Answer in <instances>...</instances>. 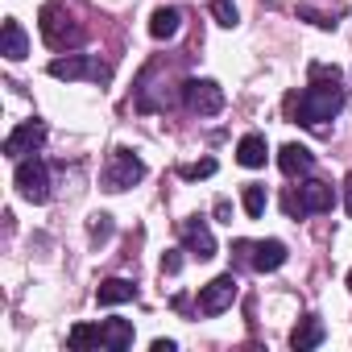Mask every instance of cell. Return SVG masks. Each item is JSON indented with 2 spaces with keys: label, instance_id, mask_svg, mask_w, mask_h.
<instances>
[{
  "label": "cell",
  "instance_id": "3957f363",
  "mask_svg": "<svg viewBox=\"0 0 352 352\" xmlns=\"http://www.w3.org/2000/svg\"><path fill=\"white\" fill-rule=\"evenodd\" d=\"M38 25H42V38H46L50 50H71V46L83 42V25L75 21V13L67 5H58V0L42 9V21Z\"/></svg>",
  "mask_w": 352,
  "mask_h": 352
},
{
  "label": "cell",
  "instance_id": "30bf717a",
  "mask_svg": "<svg viewBox=\"0 0 352 352\" xmlns=\"http://www.w3.org/2000/svg\"><path fill=\"white\" fill-rule=\"evenodd\" d=\"M179 236H183V245H187L191 257H199V261H212L216 257V236H212V228L199 216H187L179 224Z\"/></svg>",
  "mask_w": 352,
  "mask_h": 352
},
{
  "label": "cell",
  "instance_id": "52a82bcc",
  "mask_svg": "<svg viewBox=\"0 0 352 352\" xmlns=\"http://www.w3.org/2000/svg\"><path fill=\"white\" fill-rule=\"evenodd\" d=\"M183 104L199 116H216L224 108V87L216 79H187L183 83Z\"/></svg>",
  "mask_w": 352,
  "mask_h": 352
},
{
  "label": "cell",
  "instance_id": "6da1fadb",
  "mask_svg": "<svg viewBox=\"0 0 352 352\" xmlns=\"http://www.w3.org/2000/svg\"><path fill=\"white\" fill-rule=\"evenodd\" d=\"M340 108H344V75L340 67L327 63H311V87L302 96L298 91L286 96V116L307 129H323L331 116H340Z\"/></svg>",
  "mask_w": 352,
  "mask_h": 352
},
{
  "label": "cell",
  "instance_id": "83f0119b",
  "mask_svg": "<svg viewBox=\"0 0 352 352\" xmlns=\"http://www.w3.org/2000/svg\"><path fill=\"white\" fill-rule=\"evenodd\" d=\"M348 290H352V270H348Z\"/></svg>",
  "mask_w": 352,
  "mask_h": 352
},
{
  "label": "cell",
  "instance_id": "7a4b0ae2",
  "mask_svg": "<svg viewBox=\"0 0 352 352\" xmlns=\"http://www.w3.org/2000/svg\"><path fill=\"white\" fill-rule=\"evenodd\" d=\"M282 208H286L290 220H307V216H315V212H331V208H336V191H331V183L311 179V183H302V187H286Z\"/></svg>",
  "mask_w": 352,
  "mask_h": 352
},
{
  "label": "cell",
  "instance_id": "4fadbf2b",
  "mask_svg": "<svg viewBox=\"0 0 352 352\" xmlns=\"http://www.w3.org/2000/svg\"><path fill=\"white\" fill-rule=\"evenodd\" d=\"M137 298V286L129 282V278H108V282H100V290H96V302L100 307H120V302H133Z\"/></svg>",
  "mask_w": 352,
  "mask_h": 352
},
{
  "label": "cell",
  "instance_id": "d6986e66",
  "mask_svg": "<svg viewBox=\"0 0 352 352\" xmlns=\"http://www.w3.org/2000/svg\"><path fill=\"white\" fill-rule=\"evenodd\" d=\"M67 344L79 352V348H104V336H100V323H75Z\"/></svg>",
  "mask_w": 352,
  "mask_h": 352
},
{
  "label": "cell",
  "instance_id": "e0dca14e",
  "mask_svg": "<svg viewBox=\"0 0 352 352\" xmlns=\"http://www.w3.org/2000/svg\"><path fill=\"white\" fill-rule=\"evenodd\" d=\"M30 54V38H25V30H21V21H5V58L9 63H21Z\"/></svg>",
  "mask_w": 352,
  "mask_h": 352
},
{
  "label": "cell",
  "instance_id": "7402d4cb",
  "mask_svg": "<svg viewBox=\"0 0 352 352\" xmlns=\"http://www.w3.org/2000/svg\"><path fill=\"white\" fill-rule=\"evenodd\" d=\"M212 17H216L224 30H232V25H236V5H232V0H212Z\"/></svg>",
  "mask_w": 352,
  "mask_h": 352
},
{
  "label": "cell",
  "instance_id": "5b68a950",
  "mask_svg": "<svg viewBox=\"0 0 352 352\" xmlns=\"http://www.w3.org/2000/svg\"><path fill=\"white\" fill-rule=\"evenodd\" d=\"M145 179V162L133 153V149H112L108 153V166H104V191H112V195H120V191H129V187H137Z\"/></svg>",
  "mask_w": 352,
  "mask_h": 352
},
{
  "label": "cell",
  "instance_id": "603a6c76",
  "mask_svg": "<svg viewBox=\"0 0 352 352\" xmlns=\"http://www.w3.org/2000/svg\"><path fill=\"white\" fill-rule=\"evenodd\" d=\"M91 236H96V241H108V236H112V216H104V212L91 216Z\"/></svg>",
  "mask_w": 352,
  "mask_h": 352
},
{
  "label": "cell",
  "instance_id": "484cf974",
  "mask_svg": "<svg viewBox=\"0 0 352 352\" xmlns=\"http://www.w3.org/2000/svg\"><path fill=\"white\" fill-rule=\"evenodd\" d=\"M149 348H153V352H174V348H179V344H174V340H153Z\"/></svg>",
  "mask_w": 352,
  "mask_h": 352
},
{
  "label": "cell",
  "instance_id": "ffe728a7",
  "mask_svg": "<svg viewBox=\"0 0 352 352\" xmlns=\"http://www.w3.org/2000/svg\"><path fill=\"white\" fill-rule=\"evenodd\" d=\"M241 199H245V212H249V220H261V212H265V199H270V195H265V187H261V183H249Z\"/></svg>",
  "mask_w": 352,
  "mask_h": 352
},
{
  "label": "cell",
  "instance_id": "ac0fdd59",
  "mask_svg": "<svg viewBox=\"0 0 352 352\" xmlns=\"http://www.w3.org/2000/svg\"><path fill=\"white\" fill-rule=\"evenodd\" d=\"M179 25H183V13H179V9H157V13L149 17V34H153L157 42L174 38V34H179Z\"/></svg>",
  "mask_w": 352,
  "mask_h": 352
},
{
  "label": "cell",
  "instance_id": "4316f807",
  "mask_svg": "<svg viewBox=\"0 0 352 352\" xmlns=\"http://www.w3.org/2000/svg\"><path fill=\"white\" fill-rule=\"evenodd\" d=\"M344 208H348V216H352V174L344 179Z\"/></svg>",
  "mask_w": 352,
  "mask_h": 352
},
{
  "label": "cell",
  "instance_id": "44dd1931",
  "mask_svg": "<svg viewBox=\"0 0 352 352\" xmlns=\"http://www.w3.org/2000/svg\"><path fill=\"white\" fill-rule=\"evenodd\" d=\"M179 174L187 183H195V179H212L216 174V157H204V162H191V166H179Z\"/></svg>",
  "mask_w": 352,
  "mask_h": 352
},
{
  "label": "cell",
  "instance_id": "2e32d148",
  "mask_svg": "<svg viewBox=\"0 0 352 352\" xmlns=\"http://www.w3.org/2000/svg\"><path fill=\"white\" fill-rule=\"evenodd\" d=\"M100 336H104L108 352H124L133 344V323L129 319H108V323H100Z\"/></svg>",
  "mask_w": 352,
  "mask_h": 352
},
{
  "label": "cell",
  "instance_id": "ba28073f",
  "mask_svg": "<svg viewBox=\"0 0 352 352\" xmlns=\"http://www.w3.org/2000/svg\"><path fill=\"white\" fill-rule=\"evenodd\" d=\"M50 79H108V67L100 58H87V54H67V58H54L50 67Z\"/></svg>",
  "mask_w": 352,
  "mask_h": 352
},
{
  "label": "cell",
  "instance_id": "d4e9b609",
  "mask_svg": "<svg viewBox=\"0 0 352 352\" xmlns=\"http://www.w3.org/2000/svg\"><path fill=\"white\" fill-rule=\"evenodd\" d=\"M216 216H220L224 224H232V204H228V199H220V204H216Z\"/></svg>",
  "mask_w": 352,
  "mask_h": 352
},
{
  "label": "cell",
  "instance_id": "5bb4252c",
  "mask_svg": "<svg viewBox=\"0 0 352 352\" xmlns=\"http://www.w3.org/2000/svg\"><path fill=\"white\" fill-rule=\"evenodd\" d=\"M323 336H327V331H323V323H319L315 315H307V319H302V323H298V327L290 331V348H294V352L319 348V344H323Z\"/></svg>",
  "mask_w": 352,
  "mask_h": 352
},
{
  "label": "cell",
  "instance_id": "9a60e30c",
  "mask_svg": "<svg viewBox=\"0 0 352 352\" xmlns=\"http://www.w3.org/2000/svg\"><path fill=\"white\" fill-rule=\"evenodd\" d=\"M265 153H270V145H265L261 133H249V137H241V145H236V162L249 166V170L265 166Z\"/></svg>",
  "mask_w": 352,
  "mask_h": 352
},
{
  "label": "cell",
  "instance_id": "7c38bea8",
  "mask_svg": "<svg viewBox=\"0 0 352 352\" xmlns=\"http://www.w3.org/2000/svg\"><path fill=\"white\" fill-rule=\"evenodd\" d=\"M311 166H315V153L307 149V145H282L278 149V170L286 174V179H302V174H311Z\"/></svg>",
  "mask_w": 352,
  "mask_h": 352
},
{
  "label": "cell",
  "instance_id": "8992f818",
  "mask_svg": "<svg viewBox=\"0 0 352 352\" xmlns=\"http://www.w3.org/2000/svg\"><path fill=\"white\" fill-rule=\"evenodd\" d=\"M17 191H21V199H30V204H46V199H50V170H46L42 157H25V162L17 166Z\"/></svg>",
  "mask_w": 352,
  "mask_h": 352
},
{
  "label": "cell",
  "instance_id": "cb8c5ba5",
  "mask_svg": "<svg viewBox=\"0 0 352 352\" xmlns=\"http://www.w3.org/2000/svg\"><path fill=\"white\" fill-rule=\"evenodd\" d=\"M179 270H183V249L162 253V274H179Z\"/></svg>",
  "mask_w": 352,
  "mask_h": 352
},
{
  "label": "cell",
  "instance_id": "277c9868",
  "mask_svg": "<svg viewBox=\"0 0 352 352\" xmlns=\"http://www.w3.org/2000/svg\"><path fill=\"white\" fill-rule=\"evenodd\" d=\"M232 261L257 274H274L286 265V245L282 241H232Z\"/></svg>",
  "mask_w": 352,
  "mask_h": 352
},
{
  "label": "cell",
  "instance_id": "9c48e42d",
  "mask_svg": "<svg viewBox=\"0 0 352 352\" xmlns=\"http://www.w3.org/2000/svg\"><path fill=\"white\" fill-rule=\"evenodd\" d=\"M236 278L232 274H220V278H212L204 290H199V315H220V311H228L232 307V298H236Z\"/></svg>",
  "mask_w": 352,
  "mask_h": 352
},
{
  "label": "cell",
  "instance_id": "8fae6325",
  "mask_svg": "<svg viewBox=\"0 0 352 352\" xmlns=\"http://www.w3.org/2000/svg\"><path fill=\"white\" fill-rule=\"evenodd\" d=\"M42 141H46V124H42V120H25V124H17V129L5 137V153H9V157H25V153H38Z\"/></svg>",
  "mask_w": 352,
  "mask_h": 352
}]
</instances>
